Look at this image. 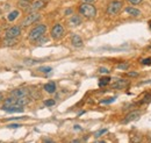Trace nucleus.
Wrapping results in <instances>:
<instances>
[{
	"label": "nucleus",
	"instance_id": "f3484780",
	"mask_svg": "<svg viewBox=\"0 0 151 143\" xmlns=\"http://www.w3.org/2000/svg\"><path fill=\"white\" fill-rule=\"evenodd\" d=\"M110 82V78L109 77H102V78H100V80H99V86L100 87H104L106 85H108Z\"/></svg>",
	"mask_w": 151,
	"mask_h": 143
},
{
	"label": "nucleus",
	"instance_id": "0eeeda50",
	"mask_svg": "<svg viewBox=\"0 0 151 143\" xmlns=\"http://www.w3.org/2000/svg\"><path fill=\"white\" fill-rule=\"evenodd\" d=\"M20 34H21V27L20 26H13V27H11V28H8L7 30H6V33H5V36L6 37H18V36H20Z\"/></svg>",
	"mask_w": 151,
	"mask_h": 143
},
{
	"label": "nucleus",
	"instance_id": "ddd939ff",
	"mask_svg": "<svg viewBox=\"0 0 151 143\" xmlns=\"http://www.w3.org/2000/svg\"><path fill=\"white\" fill-rule=\"evenodd\" d=\"M44 1H42V0H39V1H35L30 7H29V11L30 12H35V11H39L41 9L42 7H44Z\"/></svg>",
	"mask_w": 151,
	"mask_h": 143
},
{
	"label": "nucleus",
	"instance_id": "aec40b11",
	"mask_svg": "<svg viewBox=\"0 0 151 143\" xmlns=\"http://www.w3.org/2000/svg\"><path fill=\"white\" fill-rule=\"evenodd\" d=\"M19 6H20L21 8H23V9H27V8H29L28 6H30V5H29L28 1H26V0H21V1L19 3Z\"/></svg>",
	"mask_w": 151,
	"mask_h": 143
},
{
	"label": "nucleus",
	"instance_id": "dca6fc26",
	"mask_svg": "<svg viewBox=\"0 0 151 143\" xmlns=\"http://www.w3.org/2000/svg\"><path fill=\"white\" fill-rule=\"evenodd\" d=\"M69 22L71 26H79L81 23V19L79 15H72L71 19L69 20Z\"/></svg>",
	"mask_w": 151,
	"mask_h": 143
},
{
	"label": "nucleus",
	"instance_id": "5701e85b",
	"mask_svg": "<svg viewBox=\"0 0 151 143\" xmlns=\"http://www.w3.org/2000/svg\"><path fill=\"white\" fill-rule=\"evenodd\" d=\"M55 103H56V101H55L54 99H50V100H45V101H44V105H45V106H48V107L54 106Z\"/></svg>",
	"mask_w": 151,
	"mask_h": 143
},
{
	"label": "nucleus",
	"instance_id": "cd10ccee",
	"mask_svg": "<svg viewBox=\"0 0 151 143\" xmlns=\"http://www.w3.org/2000/svg\"><path fill=\"white\" fill-rule=\"evenodd\" d=\"M128 1H129L130 4H133V5H137V4H140L142 0H128Z\"/></svg>",
	"mask_w": 151,
	"mask_h": 143
},
{
	"label": "nucleus",
	"instance_id": "b1692460",
	"mask_svg": "<svg viewBox=\"0 0 151 143\" xmlns=\"http://www.w3.org/2000/svg\"><path fill=\"white\" fill-rule=\"evenodd\" d=\"M128 68H129L128 63H122V64H119L118 65V69H121V70H127Z\"/></svg>",
	"mask_w": 151,
	"mask_h": 143
},
{
	"label": "nucleus",
	"instance_id": "7c9ffc66",
	"mask_svg": "<svg viewBox=\"0 0 151 143\" xmlns=\"http://www.w3.org/2000/svg\"><path fill=\"white\" fill-rule=\"evenodd\" d=\"M74 129H76V130H80L81 127H80V126H78V125H76V126H74Z\"/></svg>",
	"mask_w": 151,
	"mask_h": 143
},
{
	"label": "nucleus",
	"instance_id": "1a4fd4ad",
	"mask_svg": "<svg viewBox=\"0 0 151 143\" xmlns=\"http://www.w3.org/2000/svg\"><path fill=\"white\" fill-rule=\"evenodd\" d=\"M3 111L7 113H22L23 112V106H3Z\"/></svg>",
	"mask_w": 151,
	"mask_h": 143
},
{
	"label": "nucleus",
	"instance_id": "9b49d317",
	"mask_svg": "<svg viewBox=\"0 0 151 143\" xmlns=\"http://www.w3.org/2000/svg\"><path fill=\"white\" fill-rule=\"evenodd\" d=\"M71 43H72V45L76 47V48L83 47V40H81V37H80L78 34L72 35V37H71Z\"/></svg>",
	"mask_w": 151,
	"mask_h": 143
},
{
	"label": "nucleus",
	"instance_id": "393cba45",
	"mask_svg": "<svg viewBox=\"0 0 151 143\" xmlns=\"http://www.w3.org/2000/svg\"><path fill=\"white\" fill-rule=\"evenodd\" d=\"M141 63L143 64V65H151V57L142 59V61H141Z\"/></svg>",
	"mask_w": 151,
	"mask_h": 143
},
{
	"label": "nucleus",
	"instance_id": "4468645a",
	"mask_svg": "<svg viewBox=\"0 0 151 143\" xmlns=\"http://www.w3.org/2000/svg\"><path fill=\"white\" fill-rule=\"evenodd\" d=\"M18 43L16 38L15 37H6L5 40L3 41V45L4 47H12V45H15Z\"/></svg>",
	"mask_w": 151,
	"mask_h": 143
},
{
	"label": "nucleus",
	"instance_id": "6e6552de",
	"mask_svg": "<svg viewBox=\"0 0 151 143\" xmlns=\"http://www.w3.org/2000/svg\"><path fill=\"white\" fill-rule=\"evenodd\" d=\"M11 96L15 98H24L29 97V91L27 88H15L11 91Z\"/></svg>",
	"mask_w": 151,
	"mask_h": 143
},
{
	"label": "nucleus",
	"instance_id": "6ab92c4d",
	"mask_svg": "<svg viewBox=\"0 0 151 143\" xmlns=\"http://www.w3.org/2000/svg\"><path fill=\"white\" fill-rule=\"evenodd\" d=\"M125 85H127V82L123 80V79H119L114 85H113V87H114V88H122V87H124Z\"/></svg>",
	"mask_w": 151,
	"mask_h": 143
},
{
	"label": "nucleus",
	"instance_id": "72a5a7b5",
	"mask_svg": "<svg viewBox=\"0 0 151 143\" xmlns=\"http://www.w3.org/2000/svg\"><path fill=\"white\" fill-rule=\"evenodd\" d=\"M83 1H84V3H90V4H91V3L94 1V0H83Z\"/></svg>",
	"mask_w": 151,
	"mask_h": 143
},
{
	"label": "nucleus",
	"instance_id": "473e14b6",
	"mask_svg": "<svg viewBox=\"0 0 151 143\" xmlns=\"http://www.w3.org/2000/svg\"><path fill=\"white\" fill-rule=\"evenodd\" d=\"M4 100V96H3V93L1 92H0V102H1Z\"/></svg>",
	"mask_w": 151,
	"mask_h": 143
},
{
	"label": "nucleus",
	"instance_id": "412c9836",
	"mask_svg": "<svg viewBox=\"0 0 151 143\" xmlns=\"http://www.w3.org/2000/svg\"><path fill=\"white\" fill-rule=\"evenodd\" d=\"M108 132V129H106V128H104V129H100V130H98L95 134H94V136L98 138V137H100L101 135H104V134H106Z\"/></svg>",
	"mask_w": 151,
	"mask_h": 143
},
{
	"label": "nucleus",
	"instance_id": "39448f33",
	"mask_svg": "<svg viewBox=\"0 0 151 143\" xmlns=\"http://www.w3.org/2000/svg\"><path fill=\"white\" fill-rule=\"evenodd\" d=\"M64 33H65V30L63 28V26L59 23H56L51 29V37L54 40H59L60 37L64 36Z\"/></svg>",
	"mask_w": 151,
	"mask_h": 143
},
{
	"label": "nucleus",
	"instance_id": "f8f14e48",
	"mask_svg": "<svg viewBox=\"0 0 151 143\" xmlns=\"http://www.w3.org/2000/svg\"><path fill=\"white\" fill-rule=\"evenodd\" d=\"M44 91L48 93H55L56 92V84L54 82H50V83H47L44 86H43Z\"/></svg>",
	"mask_w": 151,
	"mask_h": 143
},
{
	"label": "nucleus",
	"instance_id": "f257e3e1",
	"mask_svg": "<svg viewBox=\"0 0 151 143\" xmlns=\"http://www.w3.org/2000/svg\"><path fill=\"white\" fill-rule=\"evenodd\" d=\"M79 13L87 19H93L97 15V9L90 3H85V4H81L79 6Z\"/></svg>",
	"mask_w": 151,
	"mask_h": 143
},
{
	"label": "nucleus",
	"instance_id": "c85d7f7f",
	"mask_svg": "<svg viewBox=\"0 0 151 143\" xmlns=\"http://www.w3.org/2000/svg\"><path fill=\"white\" fill-rule=\"evenodd\" d=\"M7 127H8V128H19V127H21V126L18 125V123H12V125H8Z\"/></svg>",
	"mask_w": 151,
	"mask_h": 143
},
{
	"label": "nucleus",
	"instance_id": "20e7f679",
	"mask_svg": "<svg viewBox=\"0 0 151 143\" xmlns=\"http://www.w3.org/2000/svg\"><path fill=\"white\" fill-rule=\"evenodd\" d=\"M122 8V3L119 1V0H114L108 4V7H107V14L109 15H116L118 13L121 11Z\"/></svg>",
	"mask_w": 151,
	"mask_h": 143
},
{
	"label": "nucleus",
	"instance_id": "4be33fe9",
	"mask_svg": "<svg viewBox=\"0 0 151 143\" xmlns=\"http://www.w3.org/2000/svg\"><path fill=\"white\" fill-rule=\"evenodd\" d=\"M53 69L50 68V67H40L39 68V71H41V72H44V73H49L50 71H51Z\"/></svg>",
	"mask_w": 151,
	"mask_h": 143
},
{
	"label": "nucleus",
	"instance_id": "423d86ee",
	"mask_svg": "<svg viewBox=\"0 0 151 143\" xmlns=\"http://www.w3.org/2000/svg\"><path fill=\"white\" fill-rule=\"evenodd\" d=\"M40 18H41V15H40V14H37V13H30V14L27 15V18L22 21L21 26H23V27L30 26V24H33L34 22H36L37 20H40Z\"/></svg>",
	"mask_w": 151,
	"mask_h": 143
},
{
	"label": "nucleus",
	"instance_id": "bb28decb",
	"mask_svg": "<svg viewBox=\"0 0 151 143\" xmlns=\"http://www.w3.org/2000/svg\"><path fill=\"white\" fill-rule=\"evenodd\" d=\"M99 72H100V73H108L109 70L106 69V68H100V69H99Z\"/></svg>",
	"mask_w": 151,
	"mask_h": 143
},
{
	"label": "nucleus",
	"instance_id": "c756f323",
	"mask_svg": "<svg viewBox=\"0 0 151 143\" xmlns=\"http://www.w3.org/2000/svg\"><path fill=\"white\" fill-rule=\"evenodd\" d=\"M128 76H130V77H136V76H138V73H137V72H129Z\"/></svg>",
	"mask_w": 151,
	"mask_h": 143
},
{
	"label": "nucleus",
	"instance_id": "f704fd0d",
	"mask_svg": "<svg viewBox=\"0 0 151 143\" xmlns=\"http://www.w3.org/2000/svg\"><path fill=\"white\" fill-rule=\"evenodd\" d=\"M150 28H151V21H150Z\"/></svg>",
	"mask_w": 151,
	"mask_h": 143
},
{
	"label": "nucleus",
	"instance_id": "2f4dec72",
	"mask_svg": "<svg viewBox=\"0 0 151 143\" xmlns=\"http://www.w3.org/2000/svg\"><path fill=\"white\" fill-rule=\"evenodd\" d=\"M71 13H72V9H66L65 11V14L68 15V14H71Z\"/></svg>",
	"mask_w": 151,
	"mask_h": 143
},
{
	"label": "nucleus",
	"instance_id": "2eb2a0df",
	"mask_svg": "<svg viewBox=\"0 0 151 143\" xmlns=\"http://www.w3.org/2000/svg\"><path fill=\"white\" fill-rule=\"evenodd\" d=\"M125 13H128V14L131 16H140L141 15V11H138L137 8H134V7H127L125 8Z\"/></svg>",
	"mask_w": 151,
	"mask_h": 143
},
{
	"label": "nucleus",
	"instance_id": "a878e982",
	"mask_svg": "<svg viewBox=\"0 0 151 143\" xmlns=\"http://www.w3.org/2000/svg\"><path fill=\"white\" fill-rule=\"evenodd\" d=\"M113 101H115V98H109L107 100H101V103H110Z\"/></svg>",
	"mask_w": 151,
	"mask_h": 143
},
{
	"label": "nucleus",
	"instance_id": "c9c22d12",
	"mask_svg": "<svg viewBox=\"0 0 151 143\" xmlns=\"http://www.w3.org/2000/svg\"><path fill=\"white\" fill-rule=\"evenodd\" d=\"M26 1H29V0H26Z\"/></svg>",
	"mask_w": 151,
	"mask_h": 143
},
{
	"label": "nucleus",
	"instance_id": "f03ea898",
	"mask_svg": "<svg viewBox=\"0 0 151 143\" xmlns=\"http://www.w3.org/2000/svg\"><path fill=\"white\" fill-rule=\"evenodd\" d=\"M29 103V99L28 97L24 98H15V97H9L7 99H5L4 101V106H26Z\"/></svg>",
	"mask_w": 151,
	"mask_h": 143
},
{
	"label": "nucleus",
	"instance_id": "a211bd4d",
	"mask_svg": "<svg viewBox=\"0 0 151 143\" xmlns=\"http://www.w3.org/2000/svg\"><path fill=\"white\" fill-rule=\"evenodd\" d=\"M19 11H13V12H11L9 14L7 15V19H8V21H14L18 16H19Z\"/></svg>",
	"mask_w": 151,
	"mask_h": 143
},
{
	"label": "nucleus",
	"instance_id": "9d476101",
	"mask_svg": "<svg viewBox=\"0 0 151 143\" xmlns=\"http://www.w3.org/2000/svg\"><path fill=\"white\" fill-rule=\"evenodd\" d=\"M140 115H141V112H138V111L131 112V113H129L127 116H125V119L123 120V123H128V122H130L133 120H136V119L140 118Z\"/></svg>",
	"mask_w": 151,
	"mask_h": 143
},
{
	"label": "nucleus",
	"instance_id": "7ed1b4c3",
	"mask_svg": "<svg viewBox=\"0 0 151 143\" xmlns=\"http://www.w3.org/2000/svg\"><path fill=\"white\" fill-rule=\"evenodd\" d=\"M47 30V26L45 24H37L35 28H33L29 33V40L30 41H37L45 34Z\"/></svg>",
	"mask_w": 151,
	"mask_h": 143
}]
</instances>
